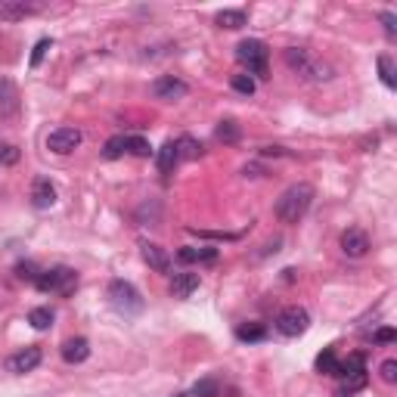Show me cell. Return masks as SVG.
Masks as SVG:
<instances>
[{
    "label": "cell",
    "mask_w": 397,
    "mask_h": 397,
    "mask_svg": "<svg viewBox=\"0 0 397 397\" xmlns=\"http://www.w3.org/2000/svg\"><path fill=\"white\" fill-rule=\"evenodd\" d=\"M140 255H143V261L149 264L155 274H171V255H168L161 245H155V243H140Z\"/></svg>",
    "instance_id": "14"
},
{
    "label": "cell",
    "mask_w": 397,
    "mask_h": 397,
    "mask_svg": "<svg viewBox=\"0 0 397 397\" xmlns=\"http://www.w3.org/2000/svg\"><path fill=\"white\" fill-rule=\"evenodd\" d=\"M286 66H289L295 75H301L305 81H314V84H323L336 75L332 66H326L323 59H317L307 47H289V50H286Z\"/></svg>",
    "instance_id": "2"
},
{
    "label": "cell",
    "mask_w": 397,
    "mask_h": 397,
    "mask_svg": "<svg viewBox=\"0 0 397 397\" xmlns=\"http://www.w3.org/2000/svg\"><path fill=\"white\" fill-rule=\"evenodd\" d=\"M190 397H221V382H217V379H199V382L193 385Z\"/></svg>",
    "instance_id": "28"
},
{
    "label": "cell",
    "mask_w": 397,
    "mask_h": 397,
    "mask_svg": "<svg viewBox=\"0 0 397 397\" xmlns=\"http://www.w3.org/2000/svg\"><path fill=\"white\" fill-rule=\"evenodd\" d=\"M230 87L236 93H243V97H252V93L258 90V81H255L252 75H233L230 78Z\"/></svg>",
    "instance_id": "30"
},
{
    "label": "cell",
    "mask_w": 397,
    "mask_h": 397,
    "mask_svg": "<svg viewBox=\"0 0 397 397\" xmlns=\"http://www.w3.org/2000/svg\"><path fill=\"white\" fill-rule=\"evenodd\" d=\"M16 276L25 279V283H37V276H41V267H37L35 261H19V264H16Z\"/></svg>",
    "instance_id": "32"
},
{
    "label": "cell",
    "mask_w": 397,
    "mask_h": 397,
    "mask_svg": "<svg viewBox=\"0 0 397 397\" xmlns=\"http://www.w3.org/2000/svg\"><path fill=\"white\" fill-rule=\"evenodd\" d=\"M376 66H379V78H382V84L388 90H394L397 87V72H394V59L388 56V53H382V56L376 59Z\"/></svg>",
    "instance_id": "25"
},
{
    "label": "cell",
    "mask_w": 397,
    "mask_h": 397,
    "mask_svg": "<svg viewBox=\"0 0 397 397\" xmlns=\"http://www.w3.org/2000/svg\"><path fill=\"white\" fill-rule=\"evenodd\" d=\"M379 372H382V382L394 385V382H397V360H394V357H388V360L382 363V369H379Z\"/></svg>",
    "instance_id": "35"
},
{
    "label": "cell",
    "mask_w": 397,
    "mask_h": 397,
    "mask_svg": "<svg viewBox=\"0 0 397 397\" xmlns=\"http://www.w3.org/2000/svg\"><path fill=\"white\" fill-rule=\"evenodd\" d=\"M124 152H128V134H115V137L106 140V146H103V159H106V161L121 159Z\"/></svg>",
    "instance_id": "24"
},
{
    "label": "cell",
    "mask_w": 397,
    "mask_h": 397,
    "mask_svg": "<svg viewBox=\"0 0 397 397\" xmlns=\"http://www.w3.org/2000/svg\"><path fill=\"white\" fill-rule=\"evenodd\" d=\"M186 93H190V84L177 75H161L152 81V97L161 99V103H181Z\"/></svg>",
    "instance_id": "7"
},
{
    "label": "cell",
    "mask_w": 397,
    "mask_h": 397,
    "mask_svg": "<svg viewBox=\"0 0 397 397\" xmlns=\"http://www.w3.org/2000/svg\"><path fill=\"white\" fill-rule=\"evenodd\" d=\"M314 196H317V190L310 183H292L289 190L283 193V196L276 199V205H274V214H276V221L279 224H298L301 217H305L310 212V205H314Z\"/></svg>",
    "instance_id": "1"
},
{
    "label": "cell",
    "mask_w": 397,
    "mask_h": 397,
    "mask_svg": "<svg viewBox=\"0 0 397 397\" xmlns=\"http://www.w3.org/2000/svg\"><path fill=\"white\" fill-rule=\"evenodd\" d=\"M41 360H44V351L37 345L22 348V351L6 357V372H13V376H25V372H35L37 367H41Z\"/></svg>",
    "instance_id": "8"
},
{
    "label": "cell",
    "mask_w": 397,
    "mask_h": 397,
    "mask_svg": "<svg viewBox=\"0 0 397 397\" xmlns=\"http://www.w3.org/2000/svg\"><path fill=\"white\" fill-rule=\"evenodd\" d=\"M236 59L248 68V75H255V78H267L270 50H267V44H264V41H258V37L239 41V44H236Z\"/></svg>",
    "instance_id": "5"
},
{
    "label": "cell",
    "mask_w": 397,
    "mask_h": 397,
    "mask_svg": "<svg viewBox=\"0 0 397 397\" xmlns=\"http://www.w3.org/2000/svg\"><path fill=\"white\" fill-rule=\"evenodd\" d=\"M181 264H214L217 261V248H196V245H183L177 252Z\"/></svg>",
    "instance_id": "17"
},
{
    "label": "cell",
    "mask_w": 397,
    "mask_h": 397,
    "mask_svg": "<svg viewBox=\"0 0 397 397\" xmlns=\"http://www.w3.org/2000/svg\"><path fill=\"white\" fill-rule=\"evenodd\" d=\"M314 369L320 372V376H336V369H338V354H336V348H323V354L314 360Z\"/></svg>",
    "instance_id": "21"
},
{
    "label": "cell",
    "mask_w": 397,
    "mask_h": 397,
    "mask_svg": "<svg viewBox=\"0 0 397 397\" xmlns=\"http://www.w3.org/2000/svg\"><path fill=\"white\" fill-rule=\"evenodd\" d=\"M199 286H202V276L193 274V270H183V274L171 276V295H174V298H190Z\"/></svg>",
    "instance_id": "15"
},
{
    "label": "cell",
    "mask_w": 397,
    "mask_h": 397,
    "mask_svg": "<svg viewBox=\"0 0 397 397\" xmlns=\"http://www.w3.org/2000/svg\"><path fill=\"white\" fill-rule=\"evenodd\" d=\"M174 397H190V394H174Z\"/></svg>",
    "instance_id": "38"
},
{
    "label": "cell",
    "mask_w": 397,
    "mask_h": 397,
    "mask_svg": "<svg viewBox=\"0 0 397 397\" xmlns=\"http://www.w3.org/2000/svg\"><path fill=\"white\" fill-rule=\"evenodd\" d=\"M47 50H50V41H47V37H44V41H37V44H35V50H31L28 66H31V68H37V66H41V62H44V56H47Z\"/></svg>",
    "instance_id": "34"
},
{
    "label": "cell",
    "mask_w": 397,
    "mask_h": 397,
    "mask_svg": "<svg viewBox=\"0 0 397 397\" xmlns=\"http://www.w3.org/2000/svg\"><path fill=\"white\" fill-rule=\"evenodd\" d=\"M338 245H341V252H345L348 258H363V255L369 252V236L360 227H351V230L341 233Z\"/></svg>",
    "instance_id": "12"
},
{
    "label": "cell",
    "mask_w": 397,
    "mask_h": 397,
    "mask_svg": "<svg viewBox=\"0 0 397 397\" xmlns=\"http://www.w3.org/2000/svg\"><path fill=\"white\" fill-rule=\"evenodd\" d=\"M369 382V376L367 372H357V376H345L341 379V385H338V397H354L357 391H363Z\"/></svg>",
    "instance_id": "23"
},
{
    "label": "cell",
    "mask_w": 397,
    "mask_h": 397,
    "mask_svg": "<svg viewBox=\"0 0 397 397\" xmlns=\"http://www.w3.org/2000/svg\"><path fill=\"white\" fill-rule=\"evenodd\" d=\"M267 336H270V332H267V326H264V323H239V326H236V338L245 341V345L264 341Z\"/></svg>",
    "instance_id": "19"
},
{
    "label": "cell",
    "mask_w": 397,
    "mask_h": 397,
    "mask_svg": "<svg viewBox=\"0 0 397 397\" xmlns=\"http://www.w3.org/2000/svg\"><path fill=\"white\" fill-rule=\"evenodd\" d=\"M106 298L121 317H137V314H143V307H146L143 295H140L137 286L128 283V279H112L106 289Z\"/></svg>",
    "instance_id": "3"
},
{
    "label": "cell",
    "mask_w": 397,
    "mask_h": 397,
    "mask_svg": "<svg viewBox=\"0 0 397 397\" xmlns=\"http://www.w3.org/2000/svg\"><path fill=\"white\" fill-rule=\"evenodd\" d=\"M22 112V97L19 87L10 81V78H0V118L4 121H16Z\"/></svg>",
    "instance_id": "11"
},
{
    "label": "cell",
    "mask_w": 397,
    "mask_h": 397,
    "mask_svg": "<svg viewBox=\"0 0 397 397\" xmlns=\"http://www.w3.org/2000/svg\"><path fill=\"white\" fill-rule=\"evenodd\" d=\"M44 10L41 0H0V22H19Z\"/></svg>",
    "instance_id": "10"
},
{
    "label": "cell",
    "mask_w": 397,
    "mask_h": 397,
    "mask_svg": "<svg viewBox=\"0 0 397 397\" xmlns=\"http://www.w3.org/2000/svg\"><path fill=\"white\" fill-rule=\"evenodd\" d=\"M35 286H37V292H44V295L68 298V295H75V289H78V270L66 267V264L50 267V270H41V276H37Z\"/></svg>",
    "instance_id": "4"
},
{
    "label": "cell",
    "mask_w": 397,
    "mask_h": 397,
    "mask_svg": "<svg viewBox=\"0 0 397 397\" xmlns=\"http://www.w3.org/2000/svg\"><path fill=\"white\" fill-rule=\"evenodd\" d=\"M214 134H217V140H221V143H236L243 130H239V124L233 121V118H227V121H221V124H217V130H214Z\"/></svg>",
    "instance_id": "29"
},
{
    "label": "cell",
    "mask_w": 397,
    "mask_h": 397,
    "mask_svg": "<svg viewBox=\"0 0 397 397\" xmlns=\"http://www.w3.org/2000/svg\"><path fill=\"white\" fill-rule=\"evenodd\" d=\"M31 205L37 212H47V208L56 205V186L50 183V177H35V183H31Z\"/></svg>",
    "instance_id": "13"
},
{
    "label": "cell",
    "mask_w": 397,
    "mask_h": 397,
    "mask_svg": "<svg viewBox=\"0 0 397 397\" xmlns=\"http://www.w3.org/2000/svg\"><path fill=\"white\" fill-rule=\"evenodd\" d=\"M28 323L35 326L37 332L50 329V326H53V310H50V307H35V310H28Z\"/></svg>",
    "instance_id": "27"
},
{
    "label": "cell",
    "mask_w": 397,
    "mask_h": 397,
    "mask_svg": "<svg viewBox=\"0 0 397 397\" xmlns=\"http://www.w3.org/2000/svg\"><path fill=\"white\" fill-rule=\"evenodd\" d=\"M81 140H84V134L78 128H56L47 134V149L56 155H68L81 146Z\"/></svg>",
    "instance_id": "9"
},
{
    "label": "cell",
    "mask_w": 397,
    "mask_h": 397,
    "mask_svg": "<svg viewBox=\"0 0 397 397\" xmlns=\"http://www.w3.org/2000/svg\"><path fill=\"white\" fill-rule=\"evenodd\" d=\"M90 357V341L87 338H68L66 345H62V360L68 363V367H78V363H84Z\"/></svg>",
    "instance_id": "16"
},
{
    "label": "cell",
    "mask_w": 397,
    "mask_h": 397,
    "mask_svg": "<svg viewBox=\"0 0 397 397\" xmlns=\"http://www.w3.org/2000/svg\"><path fill=\"white\" fill-rule=\"evenodd\" d=\"M372 341H376V345H391V341H397V332L391 329V326H382V329L372 336Z\"/></svg>",
    "instance_id": "36"
},
{
    "label": "cell",
    "mask_w": 397,
    "mask_h": 397,
    "mask_svg": "<svg viewBox=\"0 0 397 397\" xmlns=\"http://www.w3.org/2000/svg\"><path fill=\"white\" fill-rule=\"evenodd\" d=\"M128 152L137 155V159H149L152 155V146L146 137H128Z\"/></svg>",
    "instance_id": "31"
},
{
    "label": "cell",
    "mask_w": 397,
    "mask_h": 397,
    "mask_svg": "<svg viewBox=\"0 0 397 397\" xmlns=\"http://www.w3.org/2000/svg\"><path fill=\"white\" fill-rule=\"evenodd\" d=\"M174 143H177V159L181 161H193L202 155V143L196 137H181V140H174Z\"/></svg>",
    "instance_id": "22"
},
{
    "label": "cell",
    "mask_w": 397,
    "mask_h": 397,
    "mask_svg": "<svg viewBox=\"0 0 397 397\" xmlns=\"http://www.w3.org/2000/svg\"><path fill=\"white\" fill-rule=\"evenodd\" d=\"M155 161H159L161 174H171V171H174V165L181 161V159H177V143H174V140H165V143H161V149H159V155H155Z\"/></svg>",
    "instance_id": "20"
},
{
    "label": "cell",
    "mask_w": 397,
    "mask_h": 397,
    "mask_svg": "<svg viewBox=\"0 0 397 397\" xmlns=\"http://www.w3.org/2000/svg\"><path fill=\"white\" fill-rule=\"evenodd\" d=\"M357 372H367V354L363 351H354V354H348V360H338L336 376L345 379V376H357Z\"/></svg>",
    "instance_id": "18"
},
{
    "label": "cell",
    "mask_w": 397,
    "mask_h": 397,
    "mask_svg": "<svg viewBox=\"0 0 397 397\" xmlns=\"http://www.w3.org/2000/svg\"><path fill=\"white\" fill-rule=\"evenodd\" d=\"M19 146H13V143H0V165H6V168H13L16 161H19Z\"/></svg>",
    "instance_id": "33"
},
{
    "label": "cell",
    "mask_w": 397,
    "mask_h": 397,
    "mask_svg": "<svg viewBox=\"0 0 397 397\" xmlns=\"http://www.w3.org/2000/svg\"><path fill=\"white\" fill-rule=\"evenodd\" d=\"M274 326H276L279 336L298 338V336H305V332L310 329V314H307V307H301V305H289V307H283L276 314Z\"/></svg>",
    "instance_id": "6"
},
{
    "label": "cell",
    "mask_w": 397,
    "mask_h": 397,
    "mask_svg": "<svg viewBox=\"0 0 397 397\" xmlns=\"http://www.w3.org/2000/svg\"><path fill=\"white\" fill-rule=\"evenodd\" d=\"M248 22V16L243 10H221L214 16V25H221V28H243Z\"/></svg>",
    "instance_id": "26"
},
{
    "label": "cell",
    "mask_w": 397,
    "mask_h": 397,
    "mask_svg": "<svg viewBox=\"0 0 397 397\" xmlns=\"http://www.w3.org/2000/svg\"><path fill=\"white\" fill-rule=\"evenodd\" d=\"M379 19H382L388 37H394V35H397V16H394V13H379Z\"/></svg>",
    "instance_id": "37"
}]
</instances>
